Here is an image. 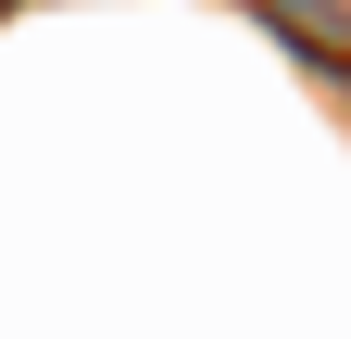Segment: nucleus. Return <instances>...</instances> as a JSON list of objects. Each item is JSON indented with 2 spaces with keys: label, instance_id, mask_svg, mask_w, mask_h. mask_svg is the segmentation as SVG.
Segmentation results:
<instances>
[]
</instances>
